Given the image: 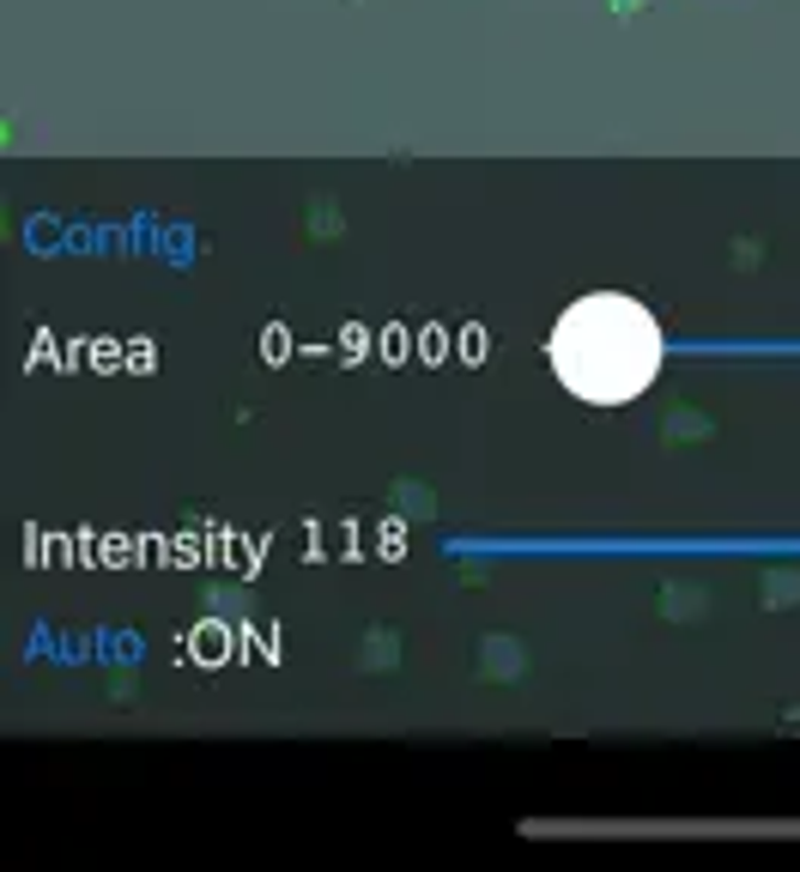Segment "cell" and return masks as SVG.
<instances>
[{
	"label": "cell",
	"instance_id": "6da1fadb",
	"mask_svg": "<svg viewBox=\"0 0 800 872\" xmlns=\"http://www.w3.org/2000/svg\"><path fill=\"white\" fill-rule=\"evenodd\" d=\"M552 370L588 406H625L661 370V327L637 297L594 291L552 327Z\"/></svg>",
	"mask_w": 800,
	"mask_h": 872
}]
</instances>
